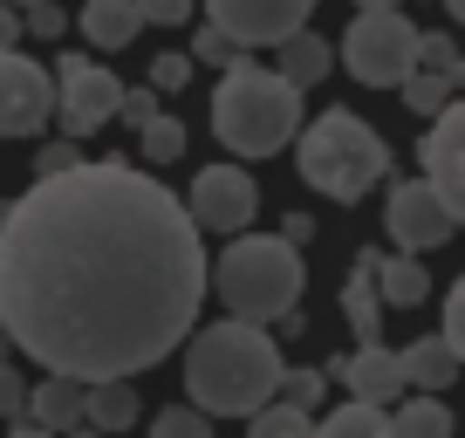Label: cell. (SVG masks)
Returning a JSON list of instances; mask_svg holds the SVG:
<instances>
[{
  "label": "cell",
  "mask_w": 465,
  "mask_h": 438,
  "mask_svg": "<svg viewBox=\"0 0 465 438\" xmlns=\"http://www.w3.org/2000/svg\"><path fill=\"white\" fill-rule=\"evenodd\" d=\"M199 329V322H192ZM281 383V350L261 322L226 315L213 329H199L185 350V397L205 411V418H247L274 397Z\"/></svg>",
  "instance_id": "obj_2"
},
{
  "label": "cell",
  "mask_w": 465,
  "mask_h": 438,
  "mask_svg": "<svg viewBox=\"0 0 465 438\" xmlns=\"http://www.w3.org/2000/svg\"><path fill=\"white\" fill-rule=\"evenodd\" d=\"M15 7H28V0H15Z\"/></svg>",
  "instance_id": "obj_41"
},
{
  "label": "cell",
  "mask_w": 465,
  "mask_h": 438,
  "mask_svg": "<svg viewBox=\"0 0 465 438\" xmlns=\"http://www.w3.org/2000/svg\"><path fill=\"white\" fill-rule=\"evenodd\" d=\"M205 288L226 302V315H247V322H281L294 315L308 274H302V247L281 234H226V254L205 267Z\"/></svg>",
  "instance_id": "obj_4"
},
{
  "label": "cell",
  "mask_w": 465,
  "mask_h": 438,
  "mask_svg": "<svg viewBox=\"0 0 465 438\" xmlns=\"http://www.w3.org/2000/svg\"><path fill=\"white\" fill-rule=\"evenodd\" d=\"M21 404H28V377H21V370L0 356V418H15Z\"/></svg>",
  "instance_id": "obj_34"
},
{
  "label": "cell",
  "mask_w": 465,
  "mask_h": 438,
  "mask_svg": "<svg viewBox=\"0 0 465 438\" xmlns=\"http://www.w3.org/2000/svg\"><path fill=\"white\" fill-rule=\"evenodd\" d=\"M137 28H144V21H137V0H83V42L89 48H131L137 42Z\"/></svg>",
  "instance_id": "obj_18"
},
{
  "label": "cell",
  "mask_w": 465,
  "mask_h": 438,
  "mask_svg": "<svg viewBox=\"0 0 465 438\" xmlns=\"http://www.w3.org/2000/svg\"><path fill=\"white\" fill-rule=\"evenodd\" d=\"M205 15H213V28H226L240 48H274L281 35L308 28L315 0H205Z\"/></svg>",
  "instance_id": "obj_11"
},
{
  "label": "cell",
  "mask_w": 465,
  "mask_h": 438,
  "mask_svg": "<svg viewBox=\"0 0 465 438\" xmlns=\"http://www.w3.org/2000/svg\"><path fill=\"white\" fill-rule=\"evenodd\" d=\"M192 69H199V62H192L185 48H164V55L151 62V89H158V96H164V89H185V83H192Z\"/></svg>",
  "instance_id": "obj_30"
},
{
  "label": "cell",
  "mask_w": 465,
  "mask_h": 438,
  "mask_svg": "<svg viewBox=\"0 0 465 438\" xmlns=\"http://www.w3.org/2000/svg\"><path fill=\"white\" fill-rule=\"evenodd\" d=\"M247 424H253V438H308V432H315V411L274 391L261 411H247Z\"/></svg>",
  "instance_id": "obj_22"
},
{
  "label": "cell",
  "mask_w": 465,
  "mask_h": 438,
  "mask_svg": "<svg viewBox=\"0 0 465 438\" xmlns=\"http://www.w3.org/2000/svg\"><path fill=\"white\" fill-rule=\"evenodd\" d=\"M411 69H431V75H445V83H465V62H459V42L451 35H424L418 28V62Z\"/></svg>",
  "instance_id": "obj_25"
},
{
  "label": "cell",
  "mask_w": 465,
  "mask_h": 438,
  "mask_svg": "<svg viewBox=\"0 0 465 438\" xmlns=\"http://www.w3.org/2000/svg\"><path fill=\"white\" fill-rule=\"evenodd\" d=\"M274 391L315 411V404H322V391H329V377H322V370H288V363H281V383H274Z\"/></svg>",
  "instance_id": "obj_29"
},
{
  "label": "cell",
  "mask_w": 465,
  "mask_h": 438,
  "mask_svg": "<svg viewBox=\"0 0 465 438\" xmlns=\"http://www.w3.org/2000/svg\"><path fill=\"white\" fill-rule=\"evenodd\" d=\"M322 377H335V383H349V397H363V404H383L391 411L397 397L411 391L404 383V363H397V350H383L377 336L370 343H356V356H335Z\"/></svg>",
  "instance_id": "obj_13"
},
{
  "label": "cell",
  "mask_w": 465,
  "mask_h": 438,
  "mask_svg": "<svg viewBox=\"0 0 465 438\" xmlns=\"http://www.w3.org/2000/svg\"><path fill=\"white\" fill-rule=\"evenodd\" d=\"M15 42H21V7L0 0V48H15Z\"/></svg>",
  "instance_id": "obj_38"
},
{
  "label": "cell",
  "mask_w": 465,
  "mask_h": 438,
  "mask_svg": "<svg viewBox=\"0 0 465 438\" xmlns=\"http://www.w3.org/2000/svg\"><path fill=\"white\" fill-rule=\"evenodd\" d=\"M315 432H322V438H391V432H383V404H363V397H349V404L322 411Z\"/></svg>",
  "instance_id": "obj_23"
},
{
  "label": "cell",
  "mask_w": 465,
  "mask_h": 438,
  "mask_svg": "<svg viewBox=\"0 0 465 438\" xmlns=\"http://www.w3.org/2000/svg\"><path fill=\"white\" fill-rule=\"evenodd\" d=\"M7 350H15V343H7V329H0V356H7Z\"/></svg>",
  "instance_id": "obj_40"
},
{
  "label": "cell",
  "mask_w": 465,
  "mask_h": 438,
  "mask_svg": "<svg viewBox=\"0 0 465 438\" xmlns=\"http://www.w3.org/2000/svg\"><path fill=\"white\" fill-rule=\"evenodd\" d=\"M302 131V89L261 62H226L213 89V137L232 158H274Z\"/></svg>",
  "instance_id": "obj_3"
},
{
  "label": "cell",
  "mask_w": 465,
  "mask_h": 438,
  "mask_svg": "<svg viewBox=\"0 0 465 438\" xmlns=\"http://www.w3.org/2000/svg\"><path fill=\"white\" fill-rule=\"evenodd\" d=\"M356 7H397V0H356Z\"/></svg>",
  "instance_id": "obj_39"
},
{
  "label": "cell",
  "mask_w": 465,
  "mask_h": 438,
  "mask_svg": "<svg viewBox=\"0 0 465 438\" xmlns=\"http://www.w3.org/2000/svg\"><path fill=\"white\" fill-rule=\"evenodd\" d=\"M274 48H281V62H274V69H281V75H288V83H294V89H315V83H322V75H329V69H335V48H329V42H322V35H308V28H294V35H281V42H274Z\"/></svg>",
  "instance_id": "obj_19"
},
{
  "label": "cell",
  "mask_w": 465,
  "mask_h": 438,
  "mask_svg": "<svg viewBox=\"0 0 465 438\" xmlns=\"http://www.w3.org/2000/svg\"><path fill=\"white\" fill-rule=\"evenodd\" d=\"M83 424H96V432H131L137 424V383L131 377H89L83 383Z\"/></svg>",
  "instance_id": "obj_17"
},
{
  "label": "cell",
  "mask_w": 465,
  "mask_h": 438,
  "mask_svg": "<svg viewBox=\"0 0 465 438\" xmlns=\"http://www.w3.org/2000/svg\"><path fill=\"white\" fill-rule=\"evenodd\" d=\"M199 302V226L131 158L48 172L0 213V329L42 370L137 377L192 336Z\"/></svg>",
  "instance_id": "obj_1"
},
{
  "label": "cell",
  "mask_w": 465,
  "mask_h": 438,
  "mask_svg": "<svg viewBox=\"0 0 465 438\" xmlns=\"http://www.w3.org/2000/svg\"><path fill=\"white\" fill-rule=\"evenodd\" d=\"M342 315H349V329H356V343L383 336V294H377V254H356V267H349V281H342Z\"/></svg>",
  "instance_id": "obj_15"
},
{
  "label": "cell",
  "mask_w": 465,
  "mask_h": 438,
  "mask_svg": "<svg viewBox=\"0 0 465 438\" xmlns=\"http://www.w3.org/2000/svg\"><path fill=\"white\" fill-rule=\"evenodd\" d=\"M397 89H404V103L418 110V117H431V110H438L445 96H459V83H445V75H431V69H411Z\"/></svg>",
  "instance_id": "obj_27"
},
{
  "label": "cell",
  "mask_w": 465,
  "mask_h": 438,
  "mask_svg": "<svg viewBox=\"0 0 465 438\" xmlns=\"http://www.w3.org/2000/svg\"><path fill=\"white\" fill-rule=\"evenodd\" d=\"M377 294H383V308H418L424 294H431V274H424V261L404 254V247H397L391 261L377 254Z\"/></svg>",
  "instance_id": "obj_21"
},
{
  "label": "cell",
  "mask_w": 465,
  "mask_h": 438,
  "mask_svg": "<svg viewBox=\"0 0 465 438\" xmlns=\"http://www.w3.org/2000/svg\"><path fill=\"white\" fill-rule=\"evenodd\" d=\"M397 363H404V383H411V391H451L465 356L451 350L445 336H418L411 350H397Z\"/></svg>",
  "instance_id": "obj_16"
},
{
  "label": "cell",
  "mask_w": 465,
  "mask_h": 438,
  "mask_svg": "<svg viewBox=\"0 0 465 438\" xmlns=\"http://www.w3.org/2000/svg\"><path fill=\"white\" fill-rule=\"evenodd\" d=\"M438 336H445V343H451V350H459V356H465V281H459V288H451V294H445V329H438Z\"/></svg>",
  "instance_id": "obj_35"
},
{
  "label": "cell",
  "mask_w": 465,
  "mask_h": 438,
  "mask_svg": "<svg viewBox=\"0 0 465 438\" xmlns=\"http://www.w3.org/2000/svg\"><path fill=\"white\" fill-rule=\"evenodd\" d=\"M294 172H302L322 199L356 205L363 192H377L383 178H391V144H383L377 124H363L356 110H322V117L302 131Z\"/></svg>",
  "instance_id": "obj_5"
},
{
  "label": "cell",
  "mask_w": 465,
  "mask_h": 438,
  "mask_svg": "<svg viewBox=\"0 0 465 438\" xmlns=\"http://www.w3.org/2000/svg\"><path fill=\"white\" fill-rule=\"evenodd\" d=\"M199 0H137V21L144 28H185Z\"/></svg>",
  "instance_id": "obj_31"
},
{
  "label": "cell",
  "mask_w": 465,
  "mask_h": 438,
  "mask_svg": "<svg viewBox=\"0 0 465 438\" xmlns=\"http://www.w3.org/2000/svg\"><path fill=\"white\" fill-rule=\"evenodd\" d=\"M418 62V28H411L397 7H356L342 35V69L363 89H397Z\"/></svg>",
  "instance_id": "obj_6"
},
{
  "label": "cell",
  "mask_w": 465,
  "mask_h": 438,
  "mask_svg": "<svg viewBox=\"0 0 465 438\" xmlns=\"http://www.w3.org/2000/svg\"><path fill=\"white\" fill-rule=\"evenodd\" d=\"M205 424H213V418H205L199 404H172V411L151 418V432H158V438H205Z\"/></svg>",
  "instance_id": "obj_28"
},
{
  "label": "cell",
  "mask_w": 465,
  "mask_h": 438,
  "mask_svg": "<svg viewBox=\"0 0 465 438\" xmlns=\"http://www.w3.org/2000/svg\"><path fill=\"white\" fill-rule=\"evenodd\" d=\"M459 219H465V213L431 185V178H397L391 199H383V226H391V240H397L404 254L445 247V240L459 234Z\"/></svg>",
  "instance_id": "obj_7"
},
{
  "label": "cell",
  "mask_w": 465,
  "mask_h": 438,
  "mask_svg": "<svg viewBox=\"0 0 465 438\" xmlns=\"http://www.w3.org/2000/svg\"><path fill=\"white\" fill-rule=\"evenodd\" d=\"M185 55H192V62H199V69H226V62H240V55H247V48L232 42V35H226V28H213V21H205V28H199V35H192V48H185Z\"/></svg>",
  "instance_id": "obj_26"
},
{
  "label": "cell",
  "mask_w": 465,
  "mask_h": 438,
  "mask_svg": "<svg viewBox=\"0 0 465 438\" xmlns=\"http://www.w3.org/2000/svg\"><path fill=\"white\" fill-rule=\"evenodd\" d=\"M116 96H124V83H116L110 69H96V62H83V55H62V69H55V124L69 137H96L103 124L116 117Z\"/></svg>",
  "instance_id": "obj_9"
},
{
  "label": "cell",
  "mask_w": 465,
  "mask_h": 438,
  "mask_svg": "<svg viewBox=\"0 0 465 438\" xmlns=\"http://www.w3.org/2000/svg\"><path fill=\"white\" fill-rule=\"evenodd\" d=\"M55 117V83L35 55L0 48V137H35Z\"/></svg>",
  "instance_id": "obj_10"
},
{
  "label": "cell",
  "mask_w": 465,
  "mask_h": 438,
  "mask_svg": "<svg viewBox=\"0 0 465 438\" xmlns=\"http://www.w3.org/2000/svg\"><path fill=\"white\" fill-rule=\"evenodd\" d=\"M28 411L42 432H75L83 424V377H69V370H48V383H28Z\"/></svg>",
  "instance_id": "obj_14"
},
{
  "label": "cell",
  "mask_w": 465,
  "mask_h": 438,
  "mask_svg": "<svg viewBox=\"0 0 465 438\" xmlns=\"http://www.w3.org/2000/svg\"><path fill=\"white\" fill-rule=\"evenodd\" d=\"M418 158H424V178H431V185L465 213V103L459 96H445L431 110V131H424Z\"/></svg>",
  "instance_id": "obj_12"
},
{
  "label": "cell",
  "mask_w": 465,
  "mask_h": 438,
  "mask_svg": "<svg viewBox=\"0 0 465 438\" xmlns=\"http://www.w3.org/2000/svg\"><path fill=\"white\" fill-rule=\"evenodd\" d=\"M151 110H158V89H124V96H116V117H131V124H144L151 117Z\"/></svg>",
  "instance_id": "obj_36"
},
{
  "label": "cell",
  "mask_w": 465,
  "mask_h": 438,
  "mask_svg": "<svg viewBox=\"0 0 465 438\" xmlns=\"http://www.w3.org/2000/svg\"><path fill=\"white\" fill-rule=\"evenodd\" d=\"M185 213L199 234H240L261 213V185H253L247 164H199V178L185 192Z\"/></svg>",
  "instance_id": "obj_8"
},
{
  "label": "cell",
  "mask_w": 465,
  "mask_h": 438,
  "mask_svg": "<svg viewBox=\"0 0 465 438\" xmlns=\"http://www.w3.org/2000/svg\"><path fill=\"white\" fill-rule=\"evenodd\" d=\"M21 28H35L42 42H55V35L69 28V15H62L55 0H28V7H21Z\"/></svg>",
  "instance_id": "obj_32"
},
{
  "label": "cell",
  "mask_w": 465,
  "mask_h": 438,
  "mask_svg": "<svg viewBox=\"0 0 465 438\" xmlns=\"http://www.w3.org/2000/svg\"><path fill=\"white\" fill-rule=\"evenodd\" d=\"M69 164H83V137H69V131H62V137H55V144H48V151H42V164H35V172H42V178H48V172H69Z\"/></svg>",
  "instance_id": "obj_33"
},
{
  "label": "cell",
  "mask_w": 465,
  "mask_h": 438,
  "mask_svg": "<svg viewBox=\"0 0 465 438\" xmlns=\"http://www.w3.org/2000/svg\"><path fill=\"white\" fill-rule=\"evenodd\" d=\"M281 240H294V247H308V240H315V219H308V213H288V219H281Z\"/></svg>",
  "instance_id": "obj_37"
},
{
  "label": "cell",
  "mask_w": 465,
  "mask_h": 438,
  "mask_svg": "<svg viewBox=\"0 0 465 438\" xmlns=\"http://www.w3.org/2000/svg\"><path fill=\"white\" fill-rule=\"evenodd\" d=\"M383 432H397V438H451V411L438 404V391H424V397H397L391 411H383Z\"/></svg>",
  "instance_id": "obj_20"
},
{
  "label": "cell",
  "mask_w": 465,
  "mask_h": 438,
  "mask_svg": "<svg viewBox=\"0 0 465 438\" xmlns=\"http://www.w3.org/2000/svg\"><path fill=\"white\" fill-rule=\"evenodd\" d=\"M137 151H144V164H178L185 158V124L164 117V110H151V117L137 124Z\"/></svg>",
  "instance_id": "obj_24"
}]
</instances>
